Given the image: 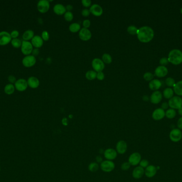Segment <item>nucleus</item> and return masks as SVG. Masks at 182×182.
Returning a JSON list of instances; mask_svg holds the SVG:
<instances>
[{"label": "nucleus", "mask_w": 182, "mask_h": 182, "mask_svg": "<svg viewBox=\"0 0 182 182\" xmlns=\"http://www.w3.org/2000/svg\"><path fill=\"white\" fill-rule=\"evenodd\" d=\"M137 38L141 42L147 43L150 42L154 37V31L149 26H143L138 29L137 33Z\"/></svg>", "instance_id": "f257e3e1"}, {"label": "nucleus", "mask_w": 182, "mask_h": 182, "mask_svg": "<svg viewBox=\"0 0 182 182\" xmlns=\"http://www.w3.org/2000/svg\"><path fill=\"white\" fill-rule=\"evenodd\" d=\"M169 62L174 65H178L182 63V52L177 49L171 50L168 55Z\"/></svg>", "instance_id": "f03ea898"}, {"label": "nucleus", "mask_w": 182, "mask_h": 182, "mask_svg": "<svg viewBox=\"0 0 182 182\" xmlns=\"http://www.w3.org/2000/svg\"><path fill=\"white\" fill-rule=\"evenodd\" d=\"M115 163L112 161L104 160L100 164V168L105 173H110L114 170Z\"/></svg>", "instance_id": "7ed1b4c3"}, {"label": "nucleus", "mask_w": 182, "mask_h": 182, "mask_svg": "<svg viewBox=\"0 0 182 182\" xmlns=\"http://www.w3.org/2000/svg\"><path fill=\"white\" fill-rule=\"evenodd\" d=\"M169 137L171 142L174 143L178 142L182 139V131L178 128L173 129L170 131Z\"/></svg>", "instance_id": "20e7f679"}, {"label": "nucleus", "mask_w": 182, "mask_h": 182, "mask_svg": "<svg viewBox=\"0 0 182 182\" xmlns=\"http://www.w3.org/2000/svg\"><path fill=\"white\" fill-rule=\"evenodd\" d=\"M169 106L173 109H179L182 107V99L179 96H173L168 102Z\"/></svg>", "instance_id": "39448f33"}, {"label": "nucleus", "mask_w": 182, "mask_h": 182, "mask_svg": "<svg viewBox=\"0 0 182 182\" xmlns=\"http://www.w3.org/2000/svg\"><path fill=\"white\" fill-rule=\"evenodd\" d=\"M142 160L141 155L139 152H134L130 155L128 158V161L131 166H136L139 165Z\"/></svg>", "instance_id": "423d86ee"}, {"label": "nucleus", "mask_w": 182, "mask_h": 182, "mask_svg": "<svg viewBox=\"0 0 182 182\" xmlns=\"http://www.w3.org/2000/svg\"><path fill=\"white\" fill-rule=\"evenodd\" d=\"M21 50L22 53L25 55H30L33 50V46L32 43L29 41H23L21 47Z\"/></svg>", "instance_id": "0eeeda50"}, {"label": "nucleus", "mask_w": 182, "mask_h": 182, "mask_svg": "<svg viewBox=\"0 0 182 182\" xmlns=\"http://www.w3.org/2000/svg\"><path fill=\"white\" fill-rule=\"evenodd\" d=\"M12 38L10 33L6 31L0 32V46H5L11 42Z\"/></svg>", "instance_id": "6e6552de"}, {"label": "nucleus", "mask_w": 182, "mask_h": 182, "mask_svg": "<svg viewBox=\"0 0 182 182\" xmlns=\"http://www.w3.org/2000/svg\"><path fill=\"white\" fill-rule=\"evenodd\" d=\"M36 62L35 57L33 55L26 56L22 61L23 64L26 68H31L33 66Z\"/></svg>", "instance_id": "1a4fd4ad"}, {"label": "nucleus", "mask_w": 182, "mask_h": 182, "mask_svg": "<svg viewBox=\"0 0 182 182\" xmlns=\"http://www.w3.org/2000/svg\"><path fill=\"white\" fill-rule=\"evenodd\" d=\"M50 9V3L47 0H41L37 3V9L41 13L48 12Z\"/></svg>", "instance_id": "9d476101"}, {"label": "nucleus", "mask_w": 182, "mask_h": 182, "mask_svg": "<svg viewBox=\"0 0 182 182\" xmlns=\"http://www.w3.org/2000/svg\"><path fill=\"white\" fill-rule=\"evenodd\" d=\"M117 154L118 153L116 150L111 148L107 149L103 152L104 158L106 159L107 160H110V161L115 160L117 157Z\"/></svg>", "instance_id": "9b49d317"}, {"label": "nucleus", "mask_w": 182, "mask_h": 182, "mask_svg": "<svg viewBox=\"0 0 182 182\" xmlns=\"http://www.w3.org/2000/svg\"><path fill=\"white\" fill-rule=\"evenodd\" d=\"M92 65L94 70L98 72L102 71L105 67L104 64L102 60H101L99 58H95L93 60Z\"/></svg>", "instance_id": "f8f14e48"}, {"label": "nucleus", "mask_w": 182, "mask_h": 182, "mask_svg": "<svg viewBox=\"0 0 182 182\" xmlns=\"http://www.w3.org/2000/svg\"><path fill=\"white\" fill-rule=\"evenodd\" d=\"M27 81L24 79H20L16 81L15 83V87L16 89L19 91H25L28 87Z\"/></svg>", "instance_id": "ddd939ff"}, {"label": "nucleus", "mask_w": 182, "mask_h": 182, "mask_svg": "<svg viewBox=\"0 0 182 182\" xmlns=\"http://www.w3.org/2000/svg\"><path fill=\"white\" fill-rule=\"evenodd\" d=\"M127 150V144L125 141L123 140H120L117 142L116 147V150L117 151V153H119L120 155H123L126 152Z\"/></svg>", "instance_id": "4468645a"}, {"label": "nucleus", "mask_w": 182, "mask_h": 182, "mask_svg": "<svg viewBox=\"0 0 182 182\" xmlns=\"http://www.w3.org/2000/svg\"><path fill=\"white\" fill-rule=\"evenodd\" d=\"M165 116V111L161 108H158L154 110L152 114V117L155 121H159L162 120Z\"/></svg>", "instance_id": "2eb2a0df"}, {"label": "nucleus", "mask_w": 182, "mask_h": 182, "mask_svg": "<svg viewBox=\"0 0 182 182\" xmlns=\"http://www.w3.org/2000/svg\"><path fill=\"white\" fill-rule=\"evenodd\" d=\"M157 167L153 165H149L144 170V174L147 178H152L157 174Z\"/></svg>", "instance_id": "dca6fc26"}, {"label": "nucleus", "mask_w": 182, "mask_h": 182, "mask_svg": "<svg viewBox=\"0 0 182 182\" xmlns=\"http://www.w3.org/2000/svg\"><path fill=\"white\" fill-rule=\"evenodd\" d=\"M79 38L83 41L89 40L92 37V34L90 30L87 28H82L79 33Z\"/></svg>", "instance_id": "f3484780"}, {"label": "nucleus", "mask_w": 182, "mask_h": 182, "mask_svg": "<svg viewBox=\"0 0 182 182\" xmlns=\"http://www.w3.org/2000/svg\"><path fill=\"white\" fill-rule=\"evenodd\" d=\"M144 175V169L141 167L137 166L135 167L132 172V176L136 179L142 178Z\"/></svg>", "instance_id": "a211bd4d"}, {"label": "nucleus", "mask_w": 182, "mask_h": 182, "mask_svg": "<svg viewBox=\"0 0 182 182\" xmlns=\"http://www.w3.org/2000/svg\"><path fill=\"white\" fill-rule=\"evenodd\" d=\"M162 95L160 91H155L153 92L150 97L151 102L153 104H158L162 100Z\"/></svg>", "instance_id": "6ab92c4d"}, {"label": "nucleus", "mask_w": 182, "mask_h": 182, "mask_svg": "<svg viewBox=\"0 0 182 182\" xmlns=\"http://www.w3.org/2000/svg\"><path fill=\"white\" fill-rule=\"evenodd\" d=\"M168 69L166 66H159L158 67L155 68V75L159 78L164 77L168 73Z\"/></svg>", "instance_id": "aec40b11"}, {"label": "nucleus", "mask_w": 182, "mask_h": 182, "mask_svg": "<svg viewBox=\"0 0 182 182\" xmlns=\"http://www.w3.org/2000/svg\"><path fill=\"white\" fill-rule=\"evenodd\" d=\"M90 12L95 16H100L103 13V9L97 4H93L90 9Z\"/></svg>", "instance_id": "412c9836"}, {"label": "nucleus", "mask_w": 182, "mask_h": 182, "mask_svg": "<svg viewBox=\"0 0 182 182\" xmlns=\"http://www.w3.org/2000/svg\"><path fill=\"white\" fill-rule=\"evenodd\" d=\"M28 86L33 89H35L39 87L40 85V81L35 76H31L27 80Z\"/></svg>", "instance_id": "4be33fe9"}, {"label": "nucleus", "mask_w": 182, "mask_h": 182, "mask_svg": "<svg viewBox=\"0 0 182 182\" xmlns=\"http://www.w3.org/2000/svg\"><path fill=\"white\" fill-rule=\"evenodd\" d=\"M32 44L33 46L36 48H39L43 46V40L40 36H34L32 39Z\"/></svg>", "instance_id": "5701e85b"}, {"label": "nucleus", "mask_w": 182, "mask_h": 182, "mask_svg": "<svg viewBox=\"0 0 182 182\" xmlns=\"http://www.w3.org/2000/svg\"><path fill=\"white\" fill-rule=\"evenodd\" d=\"M149 86L151 90L157 91V90L161 87V82L158 79L152 80L149 82Z\"/></svg>", "instance_id": "b1692460"}, {"label": "nucleus", "mask_w": 182, "mask_h": 182, "mask_svg": "<svg viewBox=\"0 0 182 182\" xmlns=\"http://www.w3.org/2000/svg\"><path fill=\"white\" fill-rule=\"evenodd\" d=\"M54 12L58 15H62L66 13V8L62 4H56L53 8Z\"/></svg>", "instance_id": "393cba45"}, {"label": "nucleus", "mask_w": 182, "mask_h": 182, "mask_svg": "<svg viewBox=\"0 0 182 182\" xmlns=\"http://www.w3.org/2000/svg\"><path fill=\"white\" fill-rule=\"evenodd\" d=\"M34 36V32L32 30L29 29L24 32L23 35V39L24 41H28L29 40H32Z\"/></svg>", "instance_id": "a878e982"}, {"label": "nucleus", "mask_w": 182, "mask_h": 182, "mask_svg": "<svg viewBox=\"0 0 182 182\" xmlns=\"http://www.w3.org/2000/svg\"><path fill=\"white\" fill-rule=\"evenodd\" d=\"M174 90L176 94L178 96H182V80L175 83L174 86Z\"/></svg>", "instance_id": "bb28decb"}, {"label": "nucleus", "mask_w": 182, "mask_h": 182, "mask_svg": "<svg viewBox=\"0 0 182 182\" xmlns=\"http://www.w3.org/2000/svg\"><path fill=\"white\" fill-rule=\"evenodd\" d=\"M15 90V87L13 84H8L4 88V92L7 95H12Z\"/></svg>", "instance_id": "cd10ccee"}, {"label": "nucleus", "mask_w": 182, "mask_h": 182, "mask_svg": "<svg viewBox=\"0 0 182 182\" xmlns=\"http://www.w3.org/2000/svg\"><path fill=\"white\" fill-rule=\"evenodd\" d=\"M163 95L166 98L170 99L171 97H173L174 90L170 88H167L163 91Z\"/></svg>", "instance_id": "c85d7f7f"}, {"label": "nucleus", "mask_w": 182, "mask_h": 182, "mask_svg": "<svg viewBox=\"0 0 182 182\" xmlns=\"http://www.w3.org/2000/svg\"><path fill=\"white\" fill-rule=\"evenodd\" d=\"M176 115V112L174 109L169 108L165 112V116L168 119H172L174 118Z\"/></svg>", "instance_id": "c756f323"}, {"label": "nucleus", "mask_w": 182, "mask_h": 182, "mask_svg": "<svg viewBox=\"0 0 182 182\" xmlns=\"http://www.w3.org/2000/svg\"><path fill=\"white\" fill-rule=\"evenodd\" d=\"M88 170L91 172L94 173L99 170V165L97 162H92L88 165Z\"/></svg>", "instance_id": "7c9ffc66"}, {"label": "nucleus", "mask_w": 182, "mask_h": 182, "mask_svg": "<svg viewBox=\"0 0 182 182\" xmlns=\"http://www.w3.org/2000/svg\"><path fill=\"white\" fill-rule=\"evenodd\" d=\"M96 75L97 73L94 71H88L86 72L85 76L89 80H93L95 79L96 78Z\"/></svg>", "instance_id": "2f4dec72"}, {"label": "nucleus", "mask_w": 182, "mask_h": 182, "mask_svg": "<svg viewBox=\"0 0 182 182\" xmlns=\"http://www.w3.org/2000/svg\"><path fill=\"white\" fill-rule=\"evenodd\" d=\"M69 30L70 31L73 33H76L79 31L80 29V26L78 23H73L71 24L69 26Z\"/></svg>", "instance_id": "473e14b6"}, {"label": "nucleus", "mask_w": 182, "mask_h": 182, "mask_svg": "<svg viewBox=\"0 0 182 182\" xmlns=\"http://www.w3.org/2000/svg\"><path fill=\"white\" fill-rule=\"evenodd\" d=\"M11 43L12 46L15 48H19L20 47H21V45H22V42L21 41V40L18 39H12Z\"/></svg>", "instance_id": "72a5a7b5"}, {"label": "nucleus", "mask_w": 182, "mask_h": 182, "mask_svg": "<svg viewBox=\"0 0 182 182\" xmlns=\"http://www.w3.org/2000/svg\"><path fill=\"white\" fill-rule=\"evenodd\" d=\"M127 31L131 35H135V34H137V33L138 29L135 26L131 25L127 28Z\"/></svg>", "instance_id": "f704fd0d"}, {"label": "nucleus", "mask_w": 182, "mask_h": 182, "mask_svg": "<svg viewBox=\"0 0 182 182\" xmlns=\"http://www.w3.org/2000/svg\"><path fill=\"white\" fill-rule=\"evenodd\" d=\"M102 61L106 64H110L112 62V57L108 54H104L102 56Z\"/></svg>", "instance_id": "c9c22d12"}, {"label": "nucleus", "mask_w": 182, "mask_h": 182, "mask_svg": "<svg viewBox=\"0 0 182 182\" xmlns=\"http://www.w3.org/2000/svg\"><path fill=\"white\" fill-rule=\"evenodd\" d=\"M165 83L168 87H174L175 84V80L173 78L168 77L165 80Z\"/></svg>", "instance_id": "e433bc0d"}, {"label": "nucleus", "mask_w": 182, "mask_h": 182, "mask_svg": "<svg viewBox=\"0 0 182 182\" xmlns=\"http://www.w3.org/2000/svg\"><path fill=\"white\" fill-rule=\"evenodd\" d=\"M64 19L67 21H70L73 19L74 16L71 11H67L64 13Z\"/></svg>", "instance_id": "4c0bfd02"}, {"label": "nucleus", "mask_w": 182, "mask_h": 182, "mask_svg": "<svg viewBox=\"0 0 182 182\" xmlns=\"http://www.w3.org/2000/svg\"><path fill=\"white\" fill-rule=\"evenodd\" d=\"M153 77H154V75L151 72H146L143 75L144 79L147 81H151V80H152Z\"/></svg>", "instance_id": "58836bf2"}, {"label": "nucleus", "mask_w": 182, "mask_h": 182, "mask_svg": "<svg viewBox=\"0 0 182 182\" xmlns=\"http://www.w3.org/2000/svg\"><path fill=\"white\" fill-rule=\"evenodd\" d=\"M139 165V166L141 167L142 168L144 169V168H146L147 167L149 166V162L146 159H143V160H141Z\"/></svg>", "instance_id": "ea45409f"}, {"label": "nucleus", "mask_w": 182, "mask_h": 182, "mask_svg": "<svg viewBox=\"0 0 182 182\" xmlns=\"http://www.w3.org/2000/svg\"><path fill=\"white\" fill-rule=\"evenodd\" d=\"M131 166L130 163L128 162H124L121 166V169L124 171H126L130 169Z\"/></svg>", "instance_id": "a19ab883"}, {"label": "nucleus", "mask_w": 182, "mask_h": 182, "mask_svg": "<svg viewBox=\"0 0 182 182\" xmlns=\"http://www.w3.org/2000/svg\"><path fill=\"white\" fill-rule=\"evenodd\" d=\"M160 64L161 65V66H165L167 65H168L169 63V60L168 58H167V57H163L161 58L160 60Z\"/></svg>", "instance_id": "79ce46f5"}, {"label": "nucleus", "mask_w": 182, "mask_h": 182, "mask_svg": "<svg viewBox=\"0 0 182 182\" xmlns=\"http://www.w3.org/2000/svg\"><path fill=\"white\" fill-rule=\"evenodd\" d=\"M50 36L48 32L46 31H43L42 33V38L43 40L44 41H48L49 39Z\"/></svg>", "instance_id": "37998d69"}, {"label": "nucleus", "mask_w": 182, "mask_h": 182, "mask_svg": "<svg viewBox=\"0 0 182 182\" xmlns=\"http://www.w3.org/2000/svg\"><path fill=\"white\" fill-rule=\"evenodd\" d=\"M10 35L11 36V38H12L13 39H17V37H18V36L19 35V33L17 30H14L10 33Z\"/></svg>", "instance_id": "c03bdc74"}, {"label": "nucleus", "mask_w": 182, "mask_h": 182, "mask_svg": "<svg viewBox=\"0 0 182 182\" xmlns=\"http://www.w3.org/2000/svg\"><path fill=\"white\" fill-rule=\"evenodd\" d=\"M82 3L85 7H89L90 6H91L92 2L91 0H82Z\"/></svg>", "instance_id": "a18cd8bd"}, {"label": "nucleus", "mask_w": 182, "mask_h": 182, "mask_svg": "<svg viewBox=\"0 0 182 182\" xmlns=\"http://www.w3.org/2000/svg\"><path fill=\"white\" fill-rule=\"evenodd\" d=\"M83 25L84 28H87L89 27L91 25V21L90 20L88 19H85L83 21Z\"/></svg>", "instance_id": "49530a36"}, {"label": "nucleus", "mask_w": 182, "mask_h": 182, "mask_svg": "<svg viewBox=\"0 0 182 182\" xmlns=\"http://www.w3.org/2000/svg\"><path fill=\"white\" fill-rule=\"evenodd\" d=\"M96 78L99 80H102L104 79V74L102 72H100L97 73Z\"/></svg>", "instance_id": "de8ad7c7"}, {"label": "nucleus", "mask_w": 182, "mask_h": 182, "mask_svg": "<svg viewBox=\"0 0 182 182\" xmlns=\"http://www.w3.org/2000/svg\"><path fill=\"white\" fill-rule=\"evenodd\" d=\"M90 13L91 12H90V10H88L87 9H84L82 11V14L84 17H87V16H89Z\"/></svg>", "instance_id": "09e8293b"}, {"label": "nucleus", "mask_w": 182, "mask_h": 182, "mask_svg": "<svg viewBox=\"0 0 182 182\" xmlns=\"http://www.w3.org/2000/svg\"><path fill=\"white\" fill-rule=\"evenodd\" d=\"M8 80L9 81V82L11 83V84L16 83V81H17L16 78L13 75H10L8 77Z\"/></svg>", "instance_id": "8fccbe9b"}, {"label": "nucleus", "mask_w": 182, "mask_h": 182, "mask_svg": "<svg viewBox=\"0 0 182 182\" xmlns=\"http://www.w3.org/2000/svg\"><path fill=\"white\" fill-rule=\"evenodd\" d=\"M177 126L178 127V129L181 130H182V116L178 119L177 123Z\"/></svg>", "instance_id": "3c124183"}, {"label": "nucleus", "mask_w": 182, "mask_h": 182, "mask_svg": "<svg viewBox=\"0 0 182 182\" xmlns=\"http://www.w3.org/2000/svg\"><path fill=\"white\" fill-rule=\"evenodd\" d=\"M161 108L163 109V110H166L167 109L168 107H169V104H168V103H167V102H163V103H162V104H161Z\"/></svg>", "instance_id": "603ef678"}, {"label": "nucleus", "mask_w": 182, "mask_h": 182, "mask_svg": "<svg viewBox=\"0 0 182 182\" xmlns=\"http://www.w3.org/2000/svg\"><path fill=\"white\" fill-rule=\"evenodd\" d=\"M32 54H33V56H34V57L38 55L39 54V50L37 48L33 49V50L32 52Z\"/></svg>", "instance_id": "864d4df0"}, {"label": "nucleus", "mask_w": 182, "mask_h": 182, "mask_svg": "<svg viewBox=\"0 0 182 182\" xmlns=\"http://www.w3.org/2000/svg\"><path fill=\"white\" fill-rule=\"evenodd\" d=\"M96 160L97 162H100V163H101V162L103 161V159L101 157V156H97L96 157Z\"/></svg>", "instance_id": "5fc2aeb1"}, {"label": "nucleus", "mask_w": 182, "mask_h": 182, "mask_svg": "<svg viewBox=\"0 0 182 182\" xmlns=\"http://www.w3.org/2000/svg\"><path fill=\"white\" fill-rule=\"evenodd\" d=\"M62 124H63V125L67 126L68 124L67 119H66V118H63L62 119Z\"/></svg>", "instance_id": "6e6d98bb"}, {"label": "nucleus", "mask_w": 182, "mask_h": 182, "mask_svg": "<svg viewBox=\"0 0 182 182\" xmlns=\"http://www.w3.org/2000/svg\"><path fill=\"white\" fill-rule=\"evenodd\" d=\"M66 8V9H67V10H68V11H71V10L72 9L73 7H72V6L71 5L69 4V5H67Z\"/></svg>", "instance_id": "4d7b16f0"}, {"label": "nucleus", "mask_w": 182, "mask_h": 182, "mask_svg": "<svg viewBox=\"0 0 182 182\" xmlns=\"http://www.w3.org/2000/svg\"><path fill=\"white\" fill-rule=\"evenodd\" d=\"M143 99L144 100H145V101H147V100H149V97H148L147 96L144 95V96L143 97Z\"/></svg>", "instance_id": "13d9d810"}, {"label": "nucleus", "mask_w": 182, "mask_h": 182, "mask_svg": "<svg viewBox=\"0 0 182 182\" xmlns=\"http://www.w3.org/2000/svg\"><path fill=\"white\" fill-rule=\"evenodd\" d=\"M178 114L182 116V107L178 109Z\"/></svg>", "instance_id": "bf43d9fd"}, {"label": "nucleus", "mask_w": 182, "mask_h": 182, "mask_svg": "<svg viewBox=\"0 0 182 182\" xmlns=\"http://www.w3.org/2000/svg\"><path fill=\"white\" fill-rule=\"evenodd\" d=\"M181 13L182 14V8H181Z\"/></svg>", "instance_id": "052dcab7"}, {"label": "nucleus", "mask_w": 182, "mask_h": 182, "mask_svg": "<svg viewBox=\"0 0 182 182\" xmlns=\"http://www.w3.org/2000/svg\"><path fill=\"white\" fill-rule=\"evenodd\" d=\"M0 170H1V167H0Z\"/></svg>", "instance_id": "680f3d73"}]
</instances>
